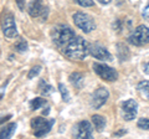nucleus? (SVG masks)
<instances>
[{
    "mask_svg": "<svg viewBox=\"0 0 149 139\" xmlns=\"http://www.w3.org/2000/svg\"><path fill=\"white\" fill-rule=\"evenodd\" d=\"M15 50L17 51V52H21V54L25 52V51H27V42L24 39H20L15 44Z\"/></svg>",
    "mask_w": 149,
    "mask_h": 139,
    "instance_id": "20",
    "label": "nucleus"
},
{
    "mask_svg": "<svg viewBox=\"0 0 149 139\" xmlns=\"http://www.w3.org/2000/svg\"><path fill=\"white\" fill-rule=\"evenodd\" d=\"M63 52L68 58L83 60L90 54V44L80 36H74L70 42L63 47Z\"/></svg>",
    "mask_w": 149,
    "mask_h": 139,
    "instance_id": "1",
    "label": "nucleus"
},
{
    "mask_svg": "<svg viewBox=\"0 0 149 139\" xmlns=\"http://www.w3.org/2000/svg\"><path fill=\"white\" fill-rule=\"evenodd\" d=\"M29 14H30V16L32 17H37V16H40L41 14L44 13L45 10V8L42 6V1L41 0H31V3L29 4Z\"/></svg>",
    "mask_w": 149,
    "mask_h": 139,
    "instance_id": "12",
    "label": "nucleus"
},
{
    "mask_svg": "<svg viewBox=\"0 0 149 139\" xmlns=\"http://www.w3.org/2000/svg\"><path fill=\"white\" fill-rule=\"evenodd\" d=\"M72 19H73L74 25H76L78 29H81L83 32H86V34H88V32H91V31H93L96 29L95 20L85 13H80V11L74 13Z\"/></svg>",
    "mask_w": 149,
    "mask_h": 139,
    "instance_id": "4",
    "label": "nucleus"
},
{
    "mask_svg": "<svg viewBox=\"0 0 149 139\" xmlns=\"http://www.w3.org/2000/svg\"><path fill=\"white\" fill-rule=\"evenodd\" d=\"M1 27H3V32L8 39H14L17 36V30H16V24L15 20L10 13H6L3 15L1 19Z\"/></svg>",
    "mask_w": 149,
    "mask_h": 139,
    "instance_id": "7",
    "label": "nucleus"
},
{
    "mask_svg": "<svg viewBox=\"0 0 149 139\" xmlns=\"http://www.w3.org/2000/svg\"><path fill=\"white\" fill-rule=\"evenodd\" d=\"M10 118H11V115H5V117H1V118H0V124L4 123V122H6V120H9Z\"/></svg>",
    "mask_w": 149,
    "mask_h": 139,
    "instance_id": "28",
    "label": "nucleus"
},
{
    "mask_svg": "<svg viewBox=\"0 0 149 139\" xmlns=\"http://www.w3.org/2000/svg\"><path fill=\"white\" fill-rule=\"evenodd\" d=\"M70 81H71V83L76 88L80 90L83 86V75L80 72H73V73H71V76H70Z\"/></svg>",
    "mask_w": 149,
    "mask_h": 139,
    "instance_id": "15",
    "label": "nucleus"
},
{
    "mask_svg": "<svg viewBox=\"0 0 149 139\" xmlns=\"http://www.w3.org/2000/svg\"><path fill=\"white\" fill-rule=\"evenodd\" d=\"M16 4H17V6L19 9L22 11V10H25V0H15Z\"/></svg>",
    "mask_w": 149,
    "mask_h": 139,
    "instance_id": "26",
    "label": "nucleus"
},
{
    "mask_svg": "<svg viewBox=\"0 0 149 139\" xmlns=\"http://www.w3.org/2000/svg\"><path fill=\"white\" fill-rule=\"evenodd\" d=\"M44 104H46V99L45 98H41V97H37V98L31 101V109L36 111V109H39V108L42 107Z\"/></svg>",
    "mask_w": 149,
    "mask_h": 139,
    "instance_id": "19",
    "label": "nucleus"
},
{
    "mask_svg": "<svg viewBox=\"0 0 149 139\" xmlns=\"http://www.w3.org/2000/svg\"><path fill=\"white\" fill-rule=\"evenodd\" d=\"M127 133V131H125V129H120V131H118V132H116L113 136L114 137H122V136H124V134Z\"/></svg>",
    "mask_w": 149,
    "mask_h": 139,
    "instance_id": "27",
    "label": "nucleus"
},
{
    "mask_svg": "<svg viewBox=\"0 0 149 139\" xmlns=\"http://www.w3.org/2000/svg\"><path fill=\"white\" fill-rule=\"evenodd\" d=\"M144 71H146V73H148V75H149V62L146 65V68H144Z\"/></svg>",
    "mask_w": 149,
    "mask_h": 139,
    "instance_id": "30",
    "label": "nucleus"
},
{
    "mask_svg": "<svg viewBox=\"0 0 149 139\" xmlns=\"http://www.w3.org/2000/svg\"><path fill=\"white\" fill-rule=\"evenodd\" d=\"M130 56V52H129V49L122 42H118L117 44V57L119 58L120 62L123 61H127Z\"/></svg>",
    "mask_w": 149,
    "mask_h": 139,
    "instance_id": "13",
    "label": "nucleus"
},
{
    "mask_svg": "<svg viewBox=\"0 0 149 139\" xmlns=\"http://www.w3.org/2000/svg\"><path fill=\"white\" fill-rule=\"evenodd\" d=\"M51 38H52V41L58 47H65L74 38V32L70 26L57 25L51 31Z\"/></svg>",
    "mask_w": 149,
    "mask_h": 139,
    "instance_id": "2",
    "label": "nucleus"
},
{
    "mask_svg": "<svg viewBox=\"0 0 149 139\" xmlns=\"http://www.w3.org/2000/svg\"><path fill=\"white\" fill-rule=\"evenodd\" d=\"M39 88H40V92L42 93L44 96H49V95H51L54 92V87L52 86H50V85H47L45 81H41L40 82V86H39Z\"/></svg>",
    "mask_w": 149,
    "mask_h": 139,
    "instance_id": "18",
    "label": "nucleus"
},
{
    "mask_svg": "<svg viewBox=\"0 0 149 139\" xmlns=\"http://www.w3.org/2000/svg\"><path fill=\"white\" fill-rule=\"evenodd\" d=\"M90 54L95 58L100 60V61H111L112 60V56L108 52V50L106 47H103V46L98 45V44L90 45Z\"/></svg>",
    "mask_w": 149,
    "mask_h": 139,
    "instance_id": "11",
    "label": "nucleus"
},
{
    "mask_svg": "<svg viewBox=\"0 0 149 139\" xmlns=\"http://www.w3.org/2000/svg\"><path fill=\"white\" fill-rule=\"evenodd\" d=\"M92 123L97 132H102L106 127V118L100 114H95V115H92Z\"/></svg>",
    "mask_w": 149,
    "mask_h": 139,
    "instance_id": "14",
    "label": "nucleus"
},
{
    "mask_svg": "<svg viewBox=\"0 0 149 139\" xmlns=\"http://www.w3.org/2000/svg\"><path fill=\"white\" fill-rule=\"evenodd\" d=\"M108 97H109V92L106 88H103V87H101V88L96 90L95 93H93L92 99H91V106L95 109H98L107 102Z\"/></svg>",
    "mask_w": 149,
    "mask_h": 139,
    "instance_id": "10",
    "label": "nucleus"
},
{
    "mask_svg": "<svg viewBox=\"0 0 149 139\" xmlns=\"http://www.w3.org/2000/svg\"><path fill=\"white\" fill-rule=\"evenodd\" d=\"M58 91H60V93H61V96H62V99L65 102H68L70 101V93H68V90L65 87L63 83H60L58 85Z\"/></svg>",
    "mask_w": 149,
    "mask_h": 139,
    "instance_id": "21",
    "label": "nucleus"
},
{
    "mask_svg": "<svg viewBox=\"0 0 149 139\" xmlns=\"http://www.w3.org/2000/svg\"><path fill=\"white\" fill-rule=\"evenodd\" d=\"M54 123H55V119H46L42 117L32 118L31 127L34 128L35 137L40 138V137H44L45 134H47L51 131V128H52Z\"/></svg>",
    "mask_w": 149,
    "mask_h": 139,
    "instance_id": "3",
    "label": "nucleus"
},
{
    "mask_svg": "<svg viewBox=\"0 0 149 139\" xmlns=\"http://www.w3.org/2000/svg\"><path fill=\"white\" fill-rule=\"evenodd\" d=\"M98 1H100L101 4H104V5H107V4H109L112 0H98Z\"/></svg>",
    "mask_w": 149,
    "mask_h": 139,
    "instance_id": "29",
    "label": "nucleus"
},
{
    "mask_svg": "<svg viewBox=\"0 0 149 139\" xmlns=\"http://www.w3.org/2000/svg\"><path fill=\"white\" fill-rule=\"evenodd\" d=\"M15 129H16V124H15V123L8 124L6 127H4L1 131H0V138L5 139V138H10V137H13V134L15 133Z\"/></svg>",
    "mask_w": 149,
    "mask_h": 139,
    "instance_id": "16",
    "label": "nucleus"
},
{
    "mask_svg": "<svg viewBox=\"0 0 149 139\" xmlns=\"http://www.w3.org/2000/svg\"><path fill=\"white\" fill-rule=\"evenodd\" d=\"M137 90L141 92V95L146 99H149V81H142L138 83Z\"/></svg>",
    "mask_w": 149,
    "mask_h": 139,
    "instance_id": "17",
    "label": "nucleus"
},
{
    "mask_svg": "<svg viewBox=\"0 0 149 139\" xmlns=\"http://www.w3.org/2000/svg\"><path fill=\"white\" fill-rule=\"evenodd\" d=\"M77 4H80L83 8H88V6H93L95 5V1L93 0H74Z\"/></svg>",
    "mask_w": 149,
    "mask_h": 139,
    "instance_id": "24",
    "label": "nucleus"
},
{
    "mask_svg": "<svg viewBox=\"0 0 149 139\" xmlns=\"http://www.w3.org/2000/svg\"><path fill=\"white\" fill-rule=\"evenodd\" d=\"M128 41L134 46H144L149 44V29L144 25H139L130 34Z\"/></svg>",
    "mask_w": 149,
    "mask_h": 139,
    "instance_id": "5",
    "label": "nucleus"
},
{
    "mask_svg": "<svg viewBox=\"0 0 149 139\" xmlns=\"http://www.w3.org/2000/svg\"><path fill=\"white\" fill-rule=\"evenodd\" d=\"M40 71H41V66H34V67L30 70V72L27 73V78H34V77H36L40 73Z\"/></svg>",
    "mask_w": 149,
    "mask_h": 139,
    "instance_id": "23",
    "label": "nucleus"
},
{
    "mask_svg": "<svg viewBox=\"0 0 149 139\" xmlns=\"http://www.w3.org/2000/svg\"><path fill=\"white\" fill-rule=\"evenodd\" d=\"M138 103L134 99H128L122 104V115L124 120H132L137 117Z\"/></svg>",
    "mask_w": 149,
    "mask_h": 139,
    "instance_id": "9",
    "label": "nucleus"
},
{
    "mask_svg": "<svg viewBox=\"0 0 149 139\" xmlns=\"http://www.w3.org/2000/svg\"><path fill=\"white\" fill-rule=\"evenodd\" d=\"M137 126L141 129H146V131H149V118H141L138 120Z\"/></svg>",
    "mask_w": 149,
    "mask_h": 139,
    "instance_id": "22",
    "label": "nucleus"
},
{
    "mask_svg": "<svg viewBox=\"0 0 149 139\" xmlns=\"http://www.w3.org/2000/svg\"><path fill=\"white\" fill-rule=\"evenodd\" d=\"M142 15H143V17H144V19L149 20V1H148V4L146 5V8L143 9V11H142Z\"/></svg>",
    "mask_w": 149,
    "mask_h": 139,
    "instance_id": "25",
    "label": "nucleus"
},
{
    "mask_svg": "<svg viewBox=\"0 0 149 139\" xmlns=\"http://www.w3.org/2000/svg\"><path fill=\"white\" fill-rule=\"evenodd\" d=\"M93 71L98 75L102 80L113 82L118 78V73L114 68H112L109 66H107L104 63H95L93 65Z\"/></svg>",
    "mask_w": 149,
    "mask_h": 139,
    "instance_id": "6",
    "label": "nucleus"
},
{
    "mask_svg": "<svg viewBox=\"0 0 149 139\" xmlns=\"http://www.w3.org/2000/svg\"><path fill=\"white\" fill-rule=\"evenodd\" d=\"M93 128L88 120H82L73 127V136L76 138H92Z\"/></svg>",
    "mask_w": 149,
    "mask_h": 139,
    "instance_id": "8",
    "label": "nucleus"
}]
</instances>
